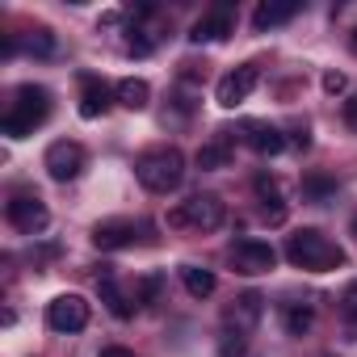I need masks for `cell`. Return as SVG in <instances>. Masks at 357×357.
Wrapping results in <instances>:
<instances>
[{"mask_svg": "<svg viewBox=\"0 0 357 357\" xmlns=\"http://www.w3.org/2000/svg\"><path fill=\"white\" fill-rule=\"evenodd\" d=\"M298 13V5H273V0H265V5L252 9V30H273V26H286L290 17Z\"/></svg>", "mask_w": 357, "mask_h": 357, "instance_id": "18", "label": "cell"}, {"mask_svg": "<svg viewBox=\"0 0 357 357\" xmlns=\"http://www.w3.org/2000/svg\"><path fill=\"white\" fill-rule=\"evenodd\" d=\"M84 147L76 143V139H55L51 147H47V155H43V164H47V172H51V181H76V176L84 172Z\"/></svg>", "mask_w": 357, "mask_h": 357, "instance_id": "6", "label": "cell"}, {"mask_svg": "<svg viewBox=\"0 0 357 357\" xmlns=\"http://www.w3.org/2000/svg\"><path fill=\"white\" fill-rule=\"evenodd\" d=\"M139 240V223L135 219H105L93 227V244L101 252H118V248H130Z\"/></svg>", "mask_w": 357, "mask_h": 357, "instance_id": "12", "label": "cell"}, {"mask_svg": "<svg viewBox=\"0 0 357 357\" xmlns=\"http://www.w3.org/2000/svg\"><path fill=\"white\" fill-rule=\"evenodd\" d=\"M114 97H118V105L122 109H147V101H151V84L147 80H135V76H126V80H118V89H114Z\"/></svg>", "mask_w": 357, "mask_h": 357, "instance_id": "17", "label": "cell"}, {"mask_svg": "<svg viewBox=\"0 0 357 357\" xmlns=\"http://www.w3.org/2000/svg\"><path fill=\"white\" fill-rule=\"evenodd\" d=\"M261 315H265V294H261V290H244V294L223 311V324H227V332L248 336V332L261 324Z\"/></svg>", "mask_w": 357, "mask_h": 357, "instance_id": "10", "label": "cell"}, {"mask_svg": "<svg viewBox=\"0 0 357 357\" xmlns=\"http://www.w3.org/2000/svg\"><path fill=\"white\" fill-rule=\"evenodd\" d=\"M257 80H261L257 63H240V68H231V72L219 80V89H215V101H219L223 109H236V105H244V101L252 97Z\"/></svg>", "mask_w": 357, "mask_h": 357, "instance_id": "9", "label": "cell"}, {"mask_svg": "<svg viewBox=\"0 0 357 357\" xmlns=\"http://www.w3.org/2000/svg\"><path fill=\"white\" fill-rule=\"evenodd\" d=\"M47 324H51V332H80V328H89V303L80 298V294H55L51 303H47Z\"/></svg>", "mask_w": 357, "mask_h": 357, "instance_id": "8", "label": "cell"}, {"mask_svg": "<svg viewBox=\"0 0 357 357\" xmlns=\"http://www.w3.org/2000/svg\"><path fill=\"white\" fill-rule=\"evenodd\" d=\"M181 282H185V290L194 294V298H211L215 294V273L211 269H198V265H181Z\"/></svg>", "mask_w": 357, "mask_h": 357, "instance_id": "19", "label": "cell"}, {"mask_svg": "<svg viewBox=\"0 0 357 357\" xmlns=\"http://www.w3.org/2000/svg\"><path fill=\"white\" fill-rule=\"evenodd\" d=\"M336 194V181H332V176H324V172H307L303 176V198L307 202H328Z\"/></svg>", "mask_w": 357, "mask_h": 357, "instance_id": "20", "label": "cell"}, {"mask_svg": "<svg viewBox=\"0 0 357 357\" xmlns=\"http://www.w3.org/2000/svg\"><path fill=\"white\" fill-rule=\"evenodd\" d=\"M5 219H9L22 236H43L47 223H51V211H47V202H43L38 194H13V198L5 202Z\"/></svg>", "mask_w": 357, "mask_h": 357, "instance_id": "5", "label": "cell"}, {"mask_svg": "<svg viewBox=\"0 0 357 357\" xmlns=\"http://www.w3.org/2000/svg\"><path fill=\"white\" fill-rule=\"evenodd\" d=\"M353 236H357V219H353Z\"/></svg>", "mask_w": 357, "mask_h": 357, "instance_id": "31", "label": "cell"}, {"mask_svg": "<svg viewBox=\"0 0 357 357\" xmlns=\"http://www.w3.org/2000/svg\"><path fill=\"white\" fill-rule=\"evenodd\" d=\"M126 51H130V55H151V38H143V34H130Z\"/></svg>", "mask_w": 357, "mask_h": 357, "instance_id": "27", "label": "cell"}, {"mask_svg": "<svg viewBox=\"0 0 357 357\" xmlns=\"http://www.w3.org/2000/svg\"><path fill=\"white\" fill-rule=\"evenodd\" d=\"M51 118V89L43 84H22L13 93V105L5 114V122H0V130H5L9 139H26L34 135V126H43Z\"/></svg>", "mask_w": 357, "mask_h": 357, "instance_id": "3", "label": "cell"}, {"mask_svg": "<svg viewBox=\"0 0 357 357\" xmlns=\"http://www.w3.org/2000/svg\"><path fill=\"white\" fill-rule=\"evenodd\" d=\"M135 176L139 185L151 194H172L176 185L185 181V155L181 147H151L135 160Z\"/></svg>", "mask_w": 357, "mask_h": 357, "instance_id": "2", "label": "cell"}, {"mask_svg": "<svg viewBox=\"0 0 357 357\" xmlns=\"http://www.w3.org/2000/svg\"><path fill=\"white\" fill-rule=\"evenodd\" d=\"M240 130H244V143L257 155H282L286 151V135L278 126H269V122H244Z\"/></svg>", "mask_w": 357, "mask_h": 357, "instance_id": "13", "label": "cell"}, {"mask_svg": "<svg viewBox=\"0 0 357 357\" xmlns=\"http://www.w3.org/2000/svg\"><path fill=\"white\" fill-rule=\"evenodd\" d=\"M26 51H30V55H38V59H51V55H55V34H51V30H43V26H38V30H30Z\"/></svg>", "mask_w": 357, "mask_h": 357, "instance_id": "22", "label": "cell"}, {"mask_svg": "<svg viewBox=\"0 0 357 357\" xmlns=\"http://www.w3.org/2000/svg\"><path fill=\"white\" fill-rule=\"evenodd\" d=\"M227 257H231V269L244 273V278H261V273H269L278 265V252L265 240H236Z\"/></svg>", "mask_w": 357, "mask_h": 357, "instance_id": "7", "label": "cell"}, {"mask_svg": "<svg viewBox=\"0 0 357 357\" xmlns=\"http://www.w3.org/2000/svg\"><path fill=\"white\" fill-rule=\"evenodd\" d=\"M231 130H219L211 143H202L198 147V168H206V172H215V168H227L231 164Z\"/></svg>", "mask_w": 357, "mask_h": 357, "instance_id": "16", "label": "cell"}, {"mask_svg": "<svg viewBox=\"0 0 357 357\" xmlns=\"http://www.w3.org/2000/svg\"><path fill=\"white\" fill-rule=\"evenodd\" d=\"M97 294H101V303H105V311H109L114 319H130V315H135V307H139V303H135V294H126L114 278H101V282H97Z\"/></svg>", "mask_w": 357, "mask_h": 357, "instance_id": "15", "label": "cell"}, {"mask_svg": "<svg viewBox=\"0 0 357 357\" xmlns=\"http://www.w3.org/2000/svg\"><path fill=\"white\" fill-rule=\"evenodd\" d=\"M160 286H164V278H160V273H147V278L139 282V294H135V303H155Z\"/></svg>", "mask_w": 357, "mask_h": 357, "instance_id": "25", "label": "cell"}, {"mask_svg": "<svg viewBox=\"0 0 357 357\" xmlns=\"http://www.w3.org/2000/svg\"><path fill=\"white\" fill-rule=\"evenodd\" d=\"M349 47H353V51H357V30H353V38H349Z\"/></svg>", "mask_w": 357, "mask_h": 357, "instance_id": "30", "label": "cell"}, {"mask_svg": "<svg viewBox=\"0 0 357 357\" xmlns=\"http://www.w3.org/2000/svg\"><path fill=\"white\" fill-rule=\"evenodd\" d=\"M244 349H248V336L223 332V340H219V353H223V357H244Z\"/></svg>", "mask_w": 357, "mask_h": 357, "instance_id": "24", "label": "cell"}, {"mask_svg": "<svg viewBox=\"0 0 357 357\" xmlns=\"http://www.w3.org/2000/svg\"><path fill=\"white\" fill-rule=\"evenodd\" d=\"M340 315H344V324H349V336L357 340V282L340 294Z\"/></svg>", "mask_w": 357, "mask_h": 357, "instance_id": "23", "label": "cell"}, {"mask_svg": "<svg viewBox=\"0 0 357 357\" xmlns=\"http://www.w3.org/2000/svg\"><path fill=\"white\" fill-rule=\"evenodd\" d=\"M344 89H349V76H344V72H324V93L340 97Z\"/></svg>", "mask_w": 357, "mask_h": 357, "instance_id": "26", "label": "cell"}, {"mask_svg": "<svg viewBox=\"0 0 357 357\" xmlns=\"http://www.w3.org/2000/svg\"><path fill=\"white\" fill-rule=\"evenodd\" d=\"M286 261L294 269H307V273H328V269L344 265V252L319 227H298L294 236H286Z\"/></svg>", "mask_w": 357, "mask_h": 357, "instance_id": "1", "label": "cell"}, {"mask_svg": "<svg viewBox=\"0 0 357 357\" xmlns=\"http://www.w3.org/2000/svg\"><path fill=\"white\" fill-rule=\"evenodd\" d=\"M231 34H236V17H231L227 5H219V9H211V13H202V17L194 22L190 43H223V38H231Z\"/></svg>", "mask_w": 357, "mask_h": 357, "instance_id": "11", "label": "cell"}, {"mask_svg": "<svg viewBox=\"0 0 357 357\" xmlns=\"http://www.w3.org/2000/svg\"><path fill=\"white\" fill-rule=\"evenodd\" d=\"M114 105V93L97 76H80V118H101Z\"/></svg>", "mask_w": 357, "mask_h": 357, "instance_id": "14", "label": "cell"}, {"mask_svg": "<svg viewBox=\"0 0 357 357\" xmlns=\"http://www.w3.org/2000/svg\"><path fill=\"white\" fill-rule=\"evenodd\" d=\"M223 219H227V206H223L219 194H194V198H185L172 211L168 223L172 227H194V231H219Z\"/></svg>", "mask_w": 357, "mask_h": 357, "instance_id": "4", "label": "cell"}, {"mask_svg": "<svg viewBox=\"0 0 357 357\" xmlns=\"http://www.w3.org/2000/svg\"><path fill=\"white\" fill-rule=\"evenodd\" d=\"M344 126L357 135V93H353V97H344Z\"/></svg>", "mask_w": 357, "mask_h": 357, "instance_id": "28", "label": "cell"}, {"mask_svg": "<svg viewBox=\"0 0 357 357\" xmlns=\"http://www.w3.org/2000/svg\"><path fill=\"white\" fill-rule=\"evenodd\" d=\"M311 324H315V311H311L307 303H286V332H290V336L311 332Z\"/></svg>", "mask_w": 357, "mask_h": 357, "instance_id": "21", "label": "cell"}, {"mask_svg": "<svg viewBox=\"0 0 357 357\" xmlns=\"http://www.w3.org/2000/svg\"><path fill=\"white\" fill-rule=\"evenodd\" d=\"M97 357H135V353H130V349H122V344H109V349H101Z\"/></svg>", "mask_w": 357, "mask_h": 357, "instance_id": "29", "label": "cell"}]
</instances>
